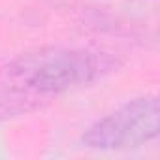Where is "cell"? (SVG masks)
Wrapping results in <instances>:
<instances>
[{"mask_svg": "<svg viewBox=\"0 0 160 160\" xmlns=\"http://www.w3.org/2000/svg\"><path fill=\"white\" fill-rule=\"evenodd\" d=\"M113 68V60L81 49L43 47L17 57L4 68L2 89L21 100L27 109L28 102L57 96L77 87L92 83Z\"/></svg>", "mask_w": 160, "mask_h": 160, "instance_id": "6da1fadb", "label": "cell"}, {"mask_svg": "<svg viewBox=\"0 0 160 160\" xmlns=\"http://www.w3.org/2000/svg\"><path fill=\"white\" fill-rule=\"evenodd\" d=\"M160 134V104L158 98L139 96L134 98L109 115L91 124L81 141L96 151H124L141 147Z\"/></svg>", "mask_w": 160, "mask_h": 160, "instance_id": "7a4b0ae2", "label": "cell"}]
</instances>
